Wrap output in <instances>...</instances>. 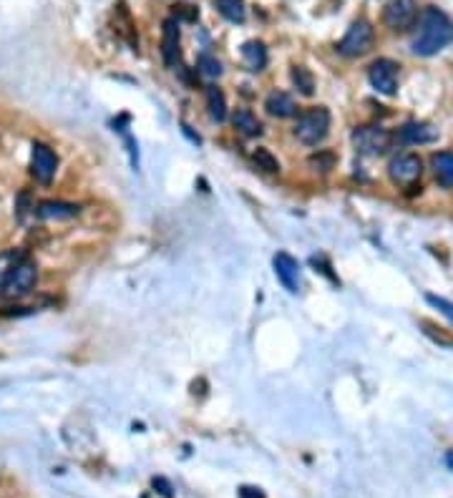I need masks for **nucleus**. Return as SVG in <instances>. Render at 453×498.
Masks as SVG:
<instances>
[{
    "mask_svg": "<svg viewBox=\"0 0 453 498\" xmlns=\"http://www.w3.org/2000/svg\"><path fill=\"white\" fill-rule=\"evenodd\" d=\"M174 18L179 20V18H184V20H189V23H194V20L199 18V11L194 6H174Z\"/></svg>",
    "mask_w": 453,
    "mask_h": 498,
    "instance_id": "obj_24",
    "label": "nucleus"
},
{
    "mask_svg": "<svg viewBox=\"0 0 453 498\" xmlns=\"http://www.w3.org/2000/svg\"><path fill=\"white\" fill-rule=\"evenodd\" d=\"M398 138L403 144H433L438 138V129H433L426 121H411L398 131Z\"/></svg>",
    "mask_w": 453,
    "mask_h": 498,
    "instance_id": "obj_12",
    "label": "nucleus"
},
{
    "mask_svg": "<svg viewBox=\"0 0 453 498\" xmlns=\"http://www.w3.org/2000/svg\"><path fill=\"white\" fill-rule=\"evenodd\" d=\"M162 55L166 66L179 63V20L166 18L164 20V38H162Z\"/></svg>",
    "mask_w": 453,
    "mask_h": 498,
    "instance_id": "obj_11",
    "label": "nucleus"
},
{
    "mask_svg": "<svg viewBox=\"0 0 453 498\" xmlns=\"http://www.w3.org/2000/svg\"><path fill=\"white\" fill-rule=\"evenodd\" d=\"M330 131V111L325 106H315L302 111L295 121V136L305 146H317Z\"/></svg>",
    "mask_w": 453,
    "mask_h": 498,
    "instance_id": "obj_2",
    "label": "nucleus"
},
{
    "mask_svg": "<svg viewBox=\"0 0 453 498\" xmlns=\"http://www.w3.org/2000/svg\"><path fill=\"white\" fill-rule=\"evenodd\" d=\"M265 108H267V114L275 116V119H290V116L297 114L295 98H292L290 93H284V91H272L265 101Z\"/></svg>",
    "mask_w": 453,
    "mask_h": 498,
    "instance_id": "obj_13",
    "label": "nucleus"
},
{
    "mask_svg": "<svg viewBox=\"0 0 453 498\" xmlns=\"http://www.w3.org/2000/svg\"><path fill=\"white\" fill-rule=\"evenodd\" d=\"M154 486L162 488L164 496H171V486H169V483H166V480H164V478H154Z\"/></svg>",
    "mask_w": 453,
    "mask_h": 498,
    "instance_id": "obj_26",
    "label": "nucleus"
},
{
    "mask_svg": "<svg viewBox=\"0 0 453 498\" xmlns=\"http://www.w3.org/2000/svg\"><path fill=\"white\" fill-rule=\"evenodd\" d=\"M197 68H199V73L206 76V79H219V76H222V63L211 53H202L199 58H197Z\"/></svg>",
    "mask_w": 453,
    "mask_h": 498,
    "instance_id": "obj_22",
    "label": "nucleus"
},
{
    "mask_svg": "<svg viewBox=\"0 0 453 498\" xmlns=\"http://www.w3.org/2000/svg\"><path fill=\"white\" fill-rule=\"evenodd\" d=\"M446 463H448V468L453 471V450H448V456H446Z\"/></svg>",
    "mask_w": 453,
    "mask_h": 498,
    "instance_id": "obj_27",
    "label": "nucleus"
},
{
    "mask_svg": "<svg viewBox=\"0 0 453 498\" xmlns=\"http://www.w3.org/2000/svg\"><path fill=\"white\" fill-rule=\"evenodd\" d=\"M428 302H431V305H435L443 315H448V317L453 320V305H451V302H446L443 297H433V294H428Z\"/></svg>",
    "mask_w": 453,
    "mask_h": 498,
    "instance_id": "obj_25",
    "label": "nucleus"
},
{
    "mask_svg": "<svg viewBox=\"0 0 453 498\" xmlns=\"http://www.w3.org/2000/svg\"><path fill=\"white\" fill-rule=\"evenodd\" d=\"M252 162H254V166L262 169V171H267V174H280V162L272 157L267 149H254L252 151Z\"/></svg>",
    "mask_w": 453,
    "mask_h": 498,
    "instance_id": "obj_21",
    "label": "nucleus"
},
{
    "mask_svg": "<svg viewBox=\"0 0 453 498\" xmlns=\"http://www.w3.org/2000/svg\"><path fill=\"white\" fill-rule=\"evenodd\" d=\"M310 166H315V171L327 174V171L335 166V154H330V151H317V154L310 157Z\"/></svg>",
    "mask_w": 453,
    "mask_h": 498,
    "instance_id": "obj_23",
    "label": "nucleus"
},
{
    "mask_svg": "<svg viewBox=\"0 0 453 498\" xmlns=\"http://www.w3.org/2000/svg\"><path fill=\"white\" fill-rule=\"evenodd\" d=\"M79 204H68V202H41L36 214L41 219H71V216H79Z\"/></svg>",
    "mask_w": 453,
    "mask_h": 498,
    "instance_id": "obj_14",
    "label": "nucleus"
},
{
    "mask_svg": "<svg viewBox=\"0 0 453 498\" xmlns=\"http://www.w3.org/2000/svg\"><path fill=\"white\" fill-rule=\"evenodd\" d=\"M431 166H433L435 179L441 181L443 186H453V154H451V151L433 154V159H431Z\"/></svg>",
    "mask_w": 453,
    "mask_h": 498,
    "instance_id": "obj_18",
    "label": "nucleus"
},
{
    "mask_svg": "<svg viewBox=\"0 0 453 498\" xmlns=\"http://www.w3.org/2000/svg\"><path fill=\"white\" fill-rule=\"evenodd\" d=\"M38 282V267L28 259L13 267L3 280H0V300H20L25 294L33 292Z\"/></svg>",
    "mask_w": 453,
    "mask_h": 498,
    "instance_id": "obj_3",
    "label": "nucleus"
},
{
    "mask_svg": "<svg viewBox=\"0 0 453 498\" xmlns=\"http://www.w3.org/2000/svg\"><path fill=\"white\" fill-rule=\"evenodd\" d=\"M232 124H235L237 131L244 133V136H260V133H262L260 119H257L252 111H247V108H239V111H235V114H232Z\"/></svg>",
    "mask_w": 453,
    "mask_h": 498,
    "instance_id": "obj_17",
    "label": "nucleus"
},
{
    "mask_svg": "<svg viewBox=\"0 0 453 498\" xmlns=\"http://www.w3.org/2000/svg\"><path fill=\"white\" fill-rule=\"evenodd\" d=\"M448 43H453V20L433 6L423 8V13L418 15L416 33H413L411 51L416 55L428 58V55H435L438 51L446 48Z\"/></svg>",
    "mask_w": 453,
    "mask_h": 498,
    "instance_id": "obj_1",
    "label": "nucleus"
},
{
    "mask_svg": "<svg viewBox=\"0 0 453 498\" xmlns=\"http://www.w3.org/2000/svg\"><path fill=\"white\" fill-rule=\"evenodd\" d=\"M55 169H58V157H55V151L51 149L48 144L36 141V144H33V151H30V174H33V179L41 181V184H51L55 176Z\"/></svg>",
    "mask_w": 453,
    "mask_h": 498,
    "instance_id": "obj_7",
    "label": "nucleus"
},
{
    "mask_svg": "<svg viewBox=\"0 0 453 498\" xmlns=\"http://www.w3.org/2000/svg\"><path fill=\"white\" fill-rule=\"evenodd\" d=\"M272 264H275V275L284 284V289L292 294L300 292V264H297V259L290 257L287 252H277Z\"/></svg>",
    "mask_w": 453,
    "mask_h": 498,
    "instance_id": "obj_10",
    "label": "nucleus"
},
{
    "mask_svg": "<svg viewBox=\"0 0 453 498\" xmlns=\"http://www.w3.org/2000/svg\"><path fill=\"white\" fill-rule=\"evenodd\" d=\"M290 79H292V84L297 86V91H300L302 96H313L315 93V79L305 66H292Z\"/></svg>",
    "mask_w": 453,
    "mask_h": 498,
    "instance_id": "obj_20",
    "label": "nucleus"
},
{
    "mask_svg": "<svg viewBox=\"0 0 453 498\" xmlns=\"http://www.w3.org/2000/svg\"><path fill=\"white\" fill-rule=\"evenodd\" d=\"M370 46H373V25L360 18L348 28L345 38L338 43V53L348 55V58H355V55L368 53Z\"/></svg>",
    "mask_w": 453,
    "mask_h": 498,
    "instance_id": "obj_5",
    "label": "nucleus"
},
{
    "mask_svg": "<svg viewBox=\"0 0 453 498\" xmlns=\"http://www.w3.org/2000/svg\"><path fill=\"white\" fill-rule=\"evenodd\" d=\"M383 20L393 30L411 28L418 20V3L416 0H390L383 11Z\"/></svg>",
    "mask_w": 453,
    "mask_h": 498,
    "instance_id": "obj_9",
    "label": "nucleus"
},
{
    "mask_svg": "<svg viewBox=\"0 0 453 498\" xmlns=\"http://www.w3.org/2000/svg\"><path fill=\"white\" fill-rule=\"evenodd\" d=\"M423 174V164L416 154H398L388 164V176L393 184L398 186H413Z\"/></svg>",
    "mask_w": 453,
    "mask_h": 498,
    "instance_id": "obj_8",
    "label": "nucleus"
},
{
    "mask_svg": "<svg viewBox=\"0 0 453 498\" xmlns=\"http://www.w3.org/2000/svg\"><path fill=\"white\" fill-rule=\"evenodd\" d=\"M353 146L362 157H381L390 149L393 136L381 126H360L353 131Z\"/></svg>",
    "mask_w": 453,
    "mask_h": 498,
    "instance_id": "obj_4",
    "label": "nucleus"
},
{
    "mask_svg": "<svg viewBox=\"0 0 453 498\" xmlns=\"http://www.w3.org/2000/svg\"><path fill=\"white\" fill-rule=\"evenodd\" d=\"M368 81L378 93L393 96V93L398 91V63L390 58L373 60L368 68Z\"/></svg>",
    "mask_w": 453,
    "mask_h": 498,
    "instance_id": "obj_6",
    "label": "nucleus"
},
{
    "mask_svg": "<svg viewBox=\"0 0 453 498\" xmlns=\"http://www.w3.org/2000/svg\"><path fill=\"white\" fill-rule=\"evenodd\" d=\"M242 60L249 71H262L267 66V48L265 43L260 41H249L242 46Z\"/></svg>",
    "mask_w": 453,
    "mask_h": 498,
    "instance_id": "obj_15",
    "label": "nucleus"
},
{
    "mask_svg": "<svg viewBox=\"0 0 453 498\" xmlns=\"http://www.w3.org/2000/svg\"><path fill=\"white\" fill-rule=\"evenodd\" d=\"M214 6H217L219 15H224V18L232 20V23H242V20L247 18L244 0H214Z\"/></svg>",
    "mask_w": 453,
    "mask_h": 498,
    "instance_id": "obj_19",
    "label": "nucleus"
},
{
    "mask_svg": "<svg viewBox=\"0 0 453 498\" xmlns=\"http://www.w3.org/2000/svg\"><path fill=\"white\" fill-rule=\"evenodd\" d=\"M204 93H206V111H209V119L222 124V121L227 119V98H224L222 89H217V86H206Z\"/></svg>",
    "mask_w": 453,
    "mask_h": 498,
    "instance_id": "obj_16",
    "label": "nucleus"
}]
</instances>
